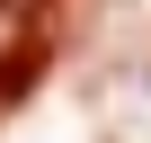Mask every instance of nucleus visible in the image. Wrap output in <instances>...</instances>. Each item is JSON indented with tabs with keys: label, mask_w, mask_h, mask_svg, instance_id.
<instances>
[{
	"label": "nucleus",
	"mask_w": 151,
	"mask_h": 143,
	"mask_svg": "<svg viewBox=\"0 0 151 143\" xmlns=\"http://www.w3.org/2000/svg\"><path fill=\"white\" fill-rule=\"evenodd\" d=\"M53 54V0H0V107H18Z\"/></svg>",
	"instance_id": "1"
}]
</instances>
